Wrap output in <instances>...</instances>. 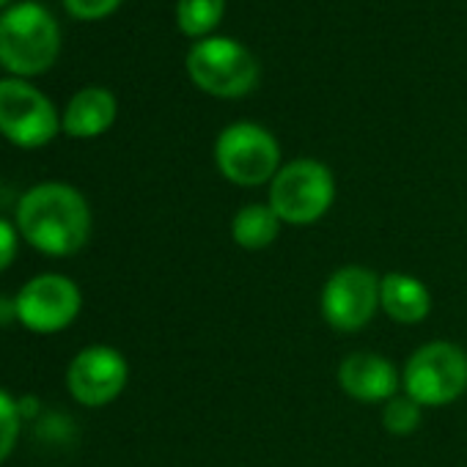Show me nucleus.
<instances>
[{"label": "nucleus", "mask_w": 467, "mask_h": 467, "mask_svg": "<svg viewBox=\"0 0 467 467\" xmlns=\"http://www.w3.org/2000/svg\"><path fill=\"white\" fill-rule=\"evenodd\" d=\"M116 121V97L105 88H83L64 113V132L72 138H97Z\"/></svg>", "instance_id": "obj_13"}, {"label": "nucleus", "mask_w": 467, "mask_h": 467, "mask_svg": "<svg viewBox=\"0 0 467 467\" xmlns=\"http://www.w3.org/2000/svg\"><path fill=\"white\" fill-rule=\"evenodd\" d=\"M130 366L113 347H86L75 355L67 371L69 393L86 407H105L124 390Z\"/></svg>", "instance_id": "obj_10"}, {"label": "nucleus", "mask_w": 467, "mask_h": 467, "mask_svg": "<svg viewBox=\"0 0 467 467\" xmlns=\"http://www.w3.org/2000/svg\"><path fill=\"white\" fill-rule=\"evenodd\" d=\"M61 50V34L53 15L39 4H20L0 15V67L15 75H39L50 69Z\"/></svg>", "instance_id": "obj_2"}, {"label": "nucleus", "mask_w": 467, "mask_h": 467, "mask_svg": "<svg viewBox=\"0 0 467 467\" xmlns=\"http://www.w3.org/2000/svg\"><path fill=\"white\" fill-rule=\"evenodd\" d=\"M192 83L212 97H245L259 83V64L240 42L201 39L187 56Z\"/></svg>", "instance_id": "obj_6"}, {"label": "nucleus", "mask_w": 467, "mask_h": 467, "mask_svg": "<svg viewBox=\"0 0 467 467\" xmlns=\"http://www.w3.org/2000/svg\"><path fill=\"white\" fill-rule=\"evenodd\" d=\"M17 228L28 245L47 256H75L91 237V209L69 184H36L17 203Z\"/></svg>", "instance_id": "obj_1"}, {"label": "nucleus", "mask_w": 467, "mask_h": 467, "mask_svg": "<svg viewBox=\"0 0 467 467\" xmlns=\"http://www.w3.org/2000/svg\"><path fill=\"white\" fill-rule=\"evenodd\" d=\"M225 0H179L176 6V23L182 34L187 36H206L217 28L223 20Z\"/></svg>", "instance_id": "obj_15"}, {"label": "nucleus", "mask_w": 467, "mask_h": 467, "mask_svg": "<svg viewBox=\"0 0 467 467\" xmlns=\"http://www.w3.org/2000/svg\"><path fill=\"white\" fill-rule=\"evenodd\" d=\"M281 217L275 214L273 206L267 203H248L243 206L237 214H234L231 223V237L240 248L245 251H265L270 248L278 234H281Z\"/></svg>", "instance_id": "obj_14"}, {"label": "nucleus", "mask_w": 467, "mask_h": 467, "mask_svg": "<svg viewBox=\"0 0 467 467\" xmlns=\"http://www.w3.org/2000/svg\"><path fill=\"white\" fill-rule=\"evenodd\" d=\"M17 256V231L9 220L0 217V273H4Z\"/></svg>", "instance_id": "obj_19"}, {"label": "nucleus", "mask_w": 467, "mask_h": 467, "mask_svg": "<svg viewBox=\"0 0 467 467\" xmlns=\"http://www.w3.org/2000/svg\"><path fill=\"white\" fill-rule=\"evenodd\" d=\"M420 404L415 399H410L407 393L404 396H393L390 401H385V410H382V426L390 431V434H410L418 429L420 423Z\"/></svg>", "instance_id": "obj_16"}, {"label": "nucleus", "mask_w": 467, "mask_h": 467, "mask_svg": "<svg viewBox=\"0 0 467 467\" xmlns=\"http://www.w3.org/2000/svg\"><path fill=\"white\" fill-rule=\"evenodd\" d=\"M20 420H23V410L20 404L6 393L0 390V464L9 459V453L17 445L20 437Z\"/></svg>", "instance_id": "obj_17"}, {"label": "nucleus", "mask_w": 467, "mask_h": 467, "mask_svg": "<svg viewBox=\"0 0 467 467\" xmlns=\"http://www.w3.org/2000/svg\"><path fill=\"white\" fill-rule=\"evenodd\" d=\"M214 162L228 182L240 187H259L273 182L281 171V149L265 127L240 121L217 135Z\"/></svg>", "instance_id": "obj_5"}, {"label": "nucleus", "mask_w": 467, "mask_h": 467, "mask_svg": "<svg viewBox=\"0 0 467 467\" xmlns=\"http://www.w3.org/2000/svg\"><path fill=\"white\" fill-rule=\"evenodd\" d=\"M9 4V0H0V6H6Z\"/></svg>", "instance_id": "obj_20"}, {"label": "nucleus", "mask_w": 467, "mask_h": 467, "mask_svg": "<svg viewBox=\"0 0 467 467\" xmlns=\"http://www.w3.org/2000/svg\"><path fill=\"white\" fill-rule=\"evenodd\" d=\"M64 4L78 20H102L119 9L121 0H64Z\"/></svg>", "instance_id": "obj_18"}, {"label": "nucleus", "mask_w": 467, "mask_h": 467, "mask_svg": "<svg viewBox=\"0 0 467 467\" xmlns=\"http://www.w3.org/2000/svg\"><path fill=\"white\" fill-rule=\"evenodd\" d=\"M0 132L23 149H39L58 132L53 102L23 80H0Z\"/></svg>", "instance_id": "obj_7"}, {"label": "nucleus", "mask_w": 467, "mask_h": 467, "mask_svg": "<svg viewBox=\"0 0 467 467\" xmlns=\"http://www.w3.org/2000/svg\"><path fill=\"white\" fill-rule=\"evenodd\" d=\"M336 198V179L319 160H295L284 165L270 184V206L284 223L311 225L327 214Z\"/></svg>", "instance_id": "obj_3"}, {"label": "nucleus", "mask_w": 467, "mask_h": 467, "mask_svg": "<svg viewBox=\"0 0 467 467\" xmlns=\"http://www.w3.org/2000/svg\"><path fill=\"white\" fill-rule=\"evenodd\" d=\"M401 382L420 407L453 404L467 390V355L456 344L431 341L412 352Z\"/></svg>", "instance_id": "obj_4"}, {"label": "nucleus", "mask_w": 467, "mask_h": 467, "mask_svg": "<svg viewBox=\"0 0 467 467\" xmlns=\"http://www.w3.org/2000/svg\"><path fill=\"white\" fill-rule=\"evenodd\" d=\"M338 382L344 393L363 404L390 401L399 390L396 366L377 352H355L347 355L338 366Z\"/></svg>", "instance_id": "obj_11"}, {"label": "nucleus", "mask_w": 467, "mask_h": 467, "mask_svg": "<svg viewBox=\"0 0 467 467\" xmlns=\"http://www.w3.org/2000/svg\"><path fill=\"white\" fill-rule=\"evenodd\" d=\"M379 308L399 325H418L431 311V295L418 278L388 273L379 281Z\"/></svg>", "instance_id": "obj_12"}, {"label": "nucleus", "mask_w": 467, "mask_h": 467, "mask_svg": "<svg viewBox=\"0 0 467 467\" xmlns=\"http://www.w3.org/2000/svg\"><path fill=\"white\" fill-rule=\"evenodd\" d=\"M80 308L83 295L78 284L56 273L31 278L15 300L17 319L34 333H58L69 327L78 319Z\"/></svg>", "instance_id": "obj_9"}, {"label": "nucleus", "mask_w": 467, "mask_h": 467, "mask_svg": "<svg viewBox=\"0 0 467 467\" xmlns=\"http://www.w3.org/2000/svg\"><path fill=\"white\" fill-rule=\"evenodd\" d=\"M379 281L371 270L349 265L336 270L322 289V317L338 333H355L379 308Z\"/></svg>", "instance_id": "obj_8"}]
</instances>
